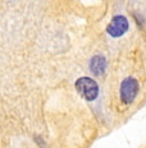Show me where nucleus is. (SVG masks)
I'll list each match as a JSON object with an SVG mask.
<instances>
[{"mask_svg":"<svg viewBox=\"0 0 146 148\" xmlns=\"http://www.w3.org/2000/svg\"><path fill=\"white\" fill-rule=\"evenodd\" d=\"M129 28V23L124 15H116V17L111 18L110 23L107 27V32L108 35L117 38V37L123 36L124 33L128 31Z\"/></svg>","mask_w":146,"mask_h":148,"instance_id":"7ed1b4c3","label":"nucleus"},{"mask_svg":"<svg viewBox=\"0 0 146 148\" xmlns=\"http://www.w3.org/2000/svg\"><path fill=\"white\" fill-rule=\"evenodd\" d=\"M76 91L87 102L95 101L99 96V86L90 77H81L76 81Z\"/></svg>","mask_w":146,"mask_h":148,"instance_id":"f257e3e1","label":"nucleus"},{"mask_svg":"<svg viewBox=\"0 0 146 148\" xmlns=\"http://www.w3.org/2000/svg\"><path fill=\"white\" fill-rule=\"evenodd\" d=\"M138 93V82L132 77H128L122 82L119 88V96L123 105H131Z\"/></svg>","mask_w":146,"mask_h":148,"instance_id":"f03ea898","label":"nucleus"},{"mask_svg":"<svg viewBox=\"0 0 146 148\" xmlns=\"http://www.w3.org/2000/svg\"><path fill=\"white\" fill-rule=\"evenodd\" d=\"M90 70L95 75H102L107 70V59L102 55H95L90 60Z\"/></svg>","mask_w":146,"mask_h":148,"instance_id":"20e7f679","label":"nucleus"}]
</instances>
